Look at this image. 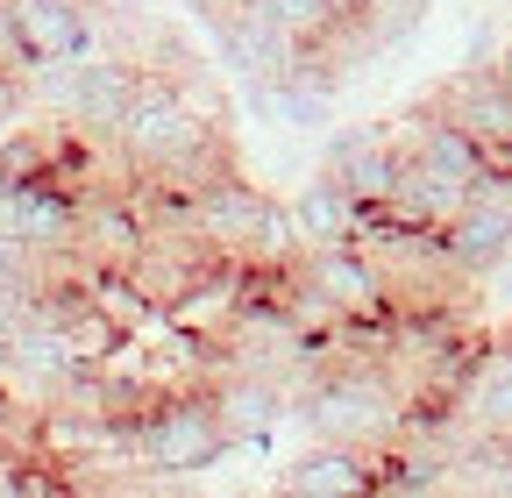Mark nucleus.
<instances>
[{"label": "nucleus", "mask_w": 512, "mask_h": 498, "mask_svg": "<svg viewBox=\"0 0 512 498\" xmlns=\"http://www.w3.org/2000/svg\"><path fill=\"white\" fill-rule=\"evenodd\" d=\"M8 15H15V36L29 50V65L107 50V15L93 8V0H8Z\"/></svg>", "instance_id": "6"}, {"label": "nucleus", "mask_w": 512, "mask_h": 498, "mask_svg": "<svg viewBox=\"0 0 512 498\" xmlns=\"http://www.w3.org/2000/svg\"><path fill=\"white\" fill-rule=\"evenodd\" d=\"M143 221L128 207V193H79V214H72V257L93 264V271H128L143 249Z\"/></svg>", "instance_id": "8"}, {"label": "nucleus", "mask_w": 512, "mask_h": 498, "mask_svg": "<svg viewBox=\"0 0 512 498\" xmlns=\"http://www.w3.org/2000/svg\"><path fill=\"white\" fill-rule=\"evenodd\" d=\"M207 136H221V121L192 114V100H185L178 79H164V72H143L128 114L114 121V143H121V157L136 164V171H164V164H178L185 150H200Z\"/></svg>", "instance_id": "4"}, {"label": "nucleus", "mask_w": 512, "mask_h": 498, "mask_svg": "<svg viewBox=\"0 0 512 498\" xmlns=\"http://www.w3.org/2000/svg\"><path fill=\"white\" fill-rule=\"evenodd\" d=\"M292 413L313 427V442L384 449L406 427V392L392 385V370H384V363H335V370H320V378H313V392Z\"/></svg>", "instance_id": "1"}, {"label": "nucleus", "mask_w": 512, "mask_h": 498, "mask_svg": "<svg viewBox=\"0 0 512 498\" xmlns=\"http://www.w3.org/2000/svg\"><path fill=\"white\" fill-rule=\"evenodd\" d=\"M86 299L100 306V314H107L121 335H136V328L157 314V299H150L136 278H128V271H93V278H86Z\"/></svg>", "instance_id": "14"}, {"label": "nucleus", "mask_w": 512, "mask_h": 498, "mask_svg": "<svg viewBox=\"0 0 512 498\" xmlns=\"http://www.w3.org/2000/svg\"><path fill=\"white\" fill-rule=\"evenodd\" d=\"M370 484H377V449L356 442H313L278 470L285 498H370Z\"/></svg>", "instance_id": "9"}, {"label": "nucleus", "mask_w": 512, "mask_h": 498, "mask_svg": "<svg viewBox=\"0 0 512 498\" xmlns=\"http://www.w3.org/2000/svg\"><path fill=\"white\" fill-rule=\"evenodd\" d=\"M328 178L349 185V200L356 207H384L392 200V185H399V143L392 129H349L328 143Z\"/></svg>", "instance_id": "10"}, {"label": "nucleus", "mask_w": 512, "mask_h": 498, "mask_svg": "<svg viewBox=\"0 0 512 498\" xmlns=\"http://www.w3.org/2000/svg\"><path fill=\"white\" fill-rule=\"evenodd\" d=\"M434 107L456 121L484 157L512 150V65H470V72H456L434 93Z\"/></svg>", "instance_id": "7"}, {"label": "nucleus", "mask_w": 512, "mask_h": 498, "mask_svg": "<svg viewBox=\"0 0 512 498\" xmlns=\"http://www.w3.org/2000/svg\"><path fill=\"white\" fill-rule=\"evenodd\" d=\"M505 442H512V434H505Z\"/></svg>", "instance_id": "16"}, {"label": "nucleus", "mask_w": 512, "mask_h": 498, "mask_svg": "<svg viewBox=\"0 0 512 498\" xmlns=\"http://www.w3.org/2000/svg\"><path fill=\"white\" fill-rule=\"evenodd\" d=\"M192 228H200L221 257H242V264H256V271H271V264H292L299 257V221H292V207L285 200H271L264 185H249L242 171H228V178H214L200 200H192Z\"/></svg>", "instance_id": "2"}, {"label": "nucleus", "mask_w": 512, "mask_h": 498, "mask_svg": "<svg viewBox=\"0 0 512 498\" xmlns=\"http://www.w3.org/2000/svg\"><path fill=\"white\" fill-rule=\"evenodd\" d=\"M292 278L313 285L342 321H384V314H392L384 278H377V264L363 257L356 242H306L299 257H292Z\"/></svg>", "instance_id": "5"}, {"label": "nucleus", "mask_w": 512, "mask_h": 498, "mask_svg": "<svg viewBox=\"0 0 512 498\" xmlns=\"http://www.w3.org/2000/svg\"><path fill=\"white\" fill-rule=\"evenodd\" d=\"M207 399H214V413H221L228 449H235V442H256V434H271L278 413H292L285 392H278L271 378H256V370H228L221 385H207Z\"/></svg>", "instance_id": "11"}, {"label": "nucleus", "mask_w": 512, "mask_h": 498, "mask_svg": "<svg viewBox=\"0 0 512 498\" xmlns=\"http://www.w3.org/2000/svg\"><path fill=\"white\" fill-rule=\"evenodd\" d=\"M356 200H349V185H335L328 171H320L313 185H299V200H292V221H299V242H349L356 235Z\"/></svg>", "instance_id": "13"}, {"label": "nucleus", "mask_w": 512, "mask_h": 498, "mask_svg": "<svg viewBox=\"0 0 512 498\" xmlns=\"http://www.w3.org/2000/svg\"><path fill=\"white\" fill-rule=\"evenodd\" d=\"M64 342H72V356H79V363H100V356H107V349L121 342V328H114V321L100 314V306L86 299V306H79V314H72V321H64Z\"/></svg>", "instance_id": "15"}, {"label": "nucleus", "mask_w": 512, "mask_h": 498, "mask_svg": "<svg viewBox=\"0 0 512 498\" xmlns=\"http://www.w3.org/2000/svg\"><path fill=\"white\" fill-rule=\"evenodd\" d=\"M128 449H136L143 470L164 477H200L228 456V434L207 392H157L136 420H128Z\"/></svg>", "instance_id": "3"}, {"label": "nucleus", "mask_w": 512, "mask_h": 498, "mask_svg": "<svg viewBox=\"0 0 512 498\" xmlns=\"http://www.w3.org/2000/svg\"><path fill=\"white\" fill-rule=\"evenodd\" d=\"M456 413H463L470 434H498V442L512 434V342H484V356L470 370Z\"/></svg>", "instance_id": "12"}]
</instances>
